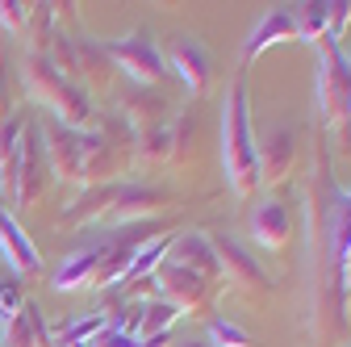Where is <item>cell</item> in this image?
I'll return each instance as SVG.
<instances>
[{"mask_svg": "<svg viewBox=\"0 0 351 347\" xmlns=\"http://www.w3.org/2000/svg\"><path fill=\"white\" fill-rule=\"evenodd\" d=\"M0 255L9 259V268H13V276H42V268H47V259H42V251H38V243L17 226V218L0 205Z\"/></svg>", "mask_w": 351, "mask_h": 347, "instance_id": "9a60e30c", "label": "cell"}, {"mask_svg": "<svg viewBox=\"0 0 351 347\" xmlns=\"http://www.w3.org/2000/svg\"><path fill=\"white\" fill-rule=\"evenodd\" d=\"M351 293V259H347V264H343V297Z\"/></svg>", "mask_w": 351, "mask_h": 347, "instance_id": "1f68e13d", "label": "cell"}, {"mask_svg": "<svg viewBox=\"0 0 351 347\" xmlns=\"http://www.w3.org/2000/svg\"><path fill=\"white\" fill-rule=\"evenodd\" d=\"M101 259H105V243H97V247H84V251L67 255L63 264L55 268V276H51V289H55V293L93 289V280H97V272H101Z\"/></svg>", "mask_w": 351, "mask_h": 347, "instance_id": "ac0fdd59", "label": "cell"}, {"mask_svg": "<svg viewBox=\"0 0 351 347\" xmlns=\"http://www.w3.org/2000/svg\"><path fill=\"white\" fill-rule=\"evenodd\" d=\"M47 59H51V63H55L71 84H80L88 97H93V93H109V88H113L117 67H113V59L105 55L101 38H88V34H63V29L55 25L51 47H47Z\"/></svg>", "mask_w": 351, "mask_h": 347, "instance_id": "8992f818", "label": "cell"}, {"mask_svg": "<svg viewBox=\"0 0 351 347\" xmlns=\"http://www.w3.org/2000/svg\"><path fill=\"white\" fill-rule=\"evenodd\" d=\"M180 322V310L167 306L163 297H147L143 301V318H138V339H155V335H171V326Z\"/></svg>", "mask_w": 351, "mask_h": 347, "instance_id": "cb8c5ba5", "label": "cell"}, {"mask_svg": "<svg viewBox=\"0 0 351 347\" xmlns=\"http://www.w3.org/2000/svg\"><path fill=\"white\" fill-rule=\"evenodd\" d=\"M213 255H217V272H222V289L243 293L247 301H268L276 293V280L268 276V268L230 235H209Z\"/></svg>", "mask_w": 351, "mask_h": 347, "instance_id": "ba28073f", "label": "cell"}, {"mask_svg": "<svg viewBox=\"0 0 351 347\" xmlns=\"http://www.w3.org/2000/svg\"><path fill=\"white\" fill-rule=\"evenodd\" d=\"M171 243H176V230H163V235H155L138 255H134V264L125 268V276H121V285H134V280H147L163 259H167V251H171ZM117 289V285H113Z\"/></svg>", "mask_w": 351, "mask_h": 347, "instance_id": "7402d4cb", "label": "cell"}, {"mask_svg": "<svg viewBox=\"0 0 351 347\" xmlns=\"http://www.w3.org/2000/svg\"><path fill=\"white\" fill-rule=\"evenodd\" d=\"M151 276H155V297H163L167 306H176L180 318L184 314L189 318H209L217 293H222L217 280H209V276H201V272H193L184 264H171V259H163Z\"/></svg>", "mask_w": 351, "mask_h": 347, "instance_id": "52a82bcc", "label": "cell"}, {"mask_svg": "<svg viewBox=\"0 0 351 347\" xmlns=\"http://www.w3.org/2000/svg\"><path fill=\"white\" fill-rule=\"evenodd\" d=\"M38 130H42V151H47L51 180L84 189V130L59 125V121H51V117H42Z\"/></svg>", "mask_w": 351, "mask_h": 347, "instance_id": "8fae6325", "label": "cell"}, {"mask_svg": "<svg viewBox=\"0 0 351 347\" xmlns=\"http://www.w3.org/2000/svg\"><path fill=\"white\" fill-rule=\"evenodd\" d=\"M176 343V335H155V339H138V335H125V331H117V326H105L88 347H171Z\"/></svg>", "mask_w": 351, "mask_h": 347, "instance_id": "4316f807", "label": "cell"}, {"mask_svg": "<svg viewBox=\"0 0 351 347\" xmlns=\"http://www.w3.org/2000/svg\"><path fill=\"white\" fill-rule=\"evenodd\" d=\"M117 101H121V113H125L130 134L151 130V125H167V121L176 117V113H171V101H167L159 88H138V84H130Z\"/></svg>", "mask_w": 351, "mask_h": 347, "instance_id": "2e32d148", "label": "cell"}, {"mask_svg": "<svg viewBox=\"0 0 351 347\" xmlns=\"http://www.w3.org/2000/svg\"><path fill=\"white\" fill-rule=\"evenodd\" d=\"M318 184H322V264L335 289V306L343 310V264L351 259V189H339L330 176V155L318 151Z\"/></svg>", "mask_w": 351, "mask_h": 347, "instance_id": "277c9868", "label": "cell"}, {"mask_svg": "<svg viewBox=\"0 0 351 347\" xmlns=\"http://www.w3.org/2000/svg\"><path fill=\"white\" fill-rule=\"evenodd\" d=\"M180 205L171 189L163 184H143V180H113L97 189H80L75 201L59 213V230H75L88 222H105V226H130V222H151L159 213H171Z\"/></svg>", "mask_w": 351, "mask_h": 347, "instance_id": "6da1fadb", "label": "cell"}, {"mask_svg": "<svg viewBox=\"0 0 351 347\" xmlns=\"http://www.w3.org/2000/svg\"><path fill=\"white\" fill-rule=\"evenodd\" d=\"M222 167L230 193L251 201L259 189V147L251 121V88L243 75L226 88V105H222Z\"/></svg>", "mask_w": 351, "mask_h": 347, "instance_id": "7a4b0ae2", "label": "cell"}, {"mask_svg": "<svg viewBox=\"0 0 351 347\" xmlns=\"http://www.w3.org/2000/svg\"><path fill=\"white\" fill-rule=\"evenodd\" d=\"M347 25H351V0H330V25H326V38L347 47Z\"/></svg>", "mask_w": 351, "mask_h": 347, "instance_id": "4dcf8cb0", "label": "cell"}, {"mask_svg": "<svg viewBox=\"0 0 351 347\" xmlns=\"http://www.w3.org/2000/svg\"><path fill=\"white\" fill-rule=\"evenodd\" d=\"M34 17V5H21V0H0V25H5L13 38H25Z\"/></svg>", "mask_w": 351, "mask_h": 347, "instance_id": "f1b7e54d", "label": "cell"}, {"mask_svg": "<svg viewBox=\"0 0 351 347\" xmlns=\"http://www.w3.org/2000/svg\"><path fill=\"white\" fill-rule=\"evenodd\" d=\"M51 167H47V151H42V130L38 121H25V134H21V151L13 163V180H9V197L21 209H38L51 193Z\"/></svg>", "mask_w": 351, "mask_h": 347, "instance_id": "9c48e42d", "label": "cell"}, {"mask_svg": "<svg viewBox=\"0 0 351 347\" xmlns=\"http://www.w3.org/2000/svg\"><path fill=\"white\" fill-rule=\"evenodd\" d=\"M318 113L322 130L351 155V63L343 55L339 42L318 38Z\"/></svg>", "mask_w": 351, "mask_h": 347, "instance_id": "5b68a950", "label": "cell"}, {"mask_svg": "<svg viewBox=\"0 0 351 347\" xmlns=\"http://www.w3.org/2000/svg\"><path fill=\"white\" fill-rule=\"evenodd\" d=\"M163 63L180 75V84L189 88V97H205L213 88V55H209V47H205L201 38H193V34L171 38Z\"/></svg>", "mask_w": 351, "mask_h": 347, "instance_id": "7c38bea8", "label": "cell"}, {"mask_svg": "<svg viewBox=\"0 0 351 347\" xmlns=\"http://www.w3.org/2000/svg\"><path fill=\"white\" fill-rule=\"evenodd\" d=\"M293 17H297L301 42H318L326 38V25H330V0H301V5H293Z\"/></svg>", "mask_w": 351, "mask_h": 347, "instance_id": "d4e9b609", "label": "cell"}, {"mask_svg": "<svg viewBox=\"0 0 351 347\" xmlns=\"http://www.w3.org/2000/svg\"><path fill=\"white\" fill-rule=\"evenodd\" d=\"M297 167V134L285 125H276L259 147V184H280L293 176Z\"/></svg>", "mask_w": 351, "mask_h": 347, "instance_id": "e0dca14e", "label": "cell"}, {"mask_svg": "<svg viewBox=\"0 0 351 347\" xmlns=\"http://www.w3.org/2000/svg\"><path fill=\"white\" fill-rule=\"evenodd\" d=\"M105 326H109V314L93 310V314H84V318H71V322L55 326L51 331V347H88Z\"/></svg>", "mask_w": 351, "mask_h": 347, "instance_id": "44dd1931", "label": "cell"}, {"mask_svg": "<svg viewBox=\"0 0 351 347\" xmlns=\"http://www.w3.org/2000/svg\"><path fill=\"white\" fill-rule=\"evenodd\" d=\"M347 347H351V343H347Z\"/></svg>", "mask_w": 351, "mask_h": 347, "instance_id": "d6a6232c", "label": "cell"}, {"mask_svg": "<svg viewBox=\"0 0 351 347\" xmlns=\"http://www.w3.org/2000/svg\"><path fill=\"white\" fill-rule=\"evenodd\" d=\"M247 230L263 251H285V243L293 239V209L276 197L259 201L247 209Z\"/></svg>", "mask_w": 351, "mask_h": 347, "instance_id": "5bb4252c", "label": "cell"}, {"mask_svg": "<svg viewBox=\"0 0 351 347\" xmlns=\"http://www.w3.org/2000/svg\"><path fill=\"white\" fill-rule=\"evenodd\" d=\"M25 113H13L0 121V189H9L13 180V163H17V151H21V134H25Z\"/></svg>", "mask_w": 351, "mask_h": 347, "instance_id": "603a6c76", "label": "cell"}, {"mask_svg": "<svg viewBox=\"0 0 351 347\" xmlns=\"http://www.w3.org/2000/svg\"><path fill=\"white\" fill-rule=\"evenodd\" d=\"M0 347H51V326L42 318L38 301L25 297V306L5 322V331H0Z\"/></svg>", "mask_w": 351, "mask_h": 347, "instance_id": "ffe728a7", "label": "cell"}, {"mask_svg": "<svg viewBox=\"0 0 351 347\" xmlns=\"http://www.w3.org/2000/svg\"><path fill=\"white\" fill-rule=\"evenodd\" d=\"M280 42H301V29H297V17H293V5H272L263 13V21L247 34L243 42V67H251L259 55H268Z\"/></svg>", "mask_w": 351, "mask_h": 347, "instance_id": "4fadbf2b", "label": "cell"}, {"mask_svg": "<svg viewBox=\"0 0 351 347\" xmlns=\"http://www.w3.org/2000/svg\"><path fill=\"white\" fill-rule=\"evenodd\" d=\"M21 88L34 105H42V113L51 121L71 125V130H93V121H97L93 97L80 84H71L47 55H38V51L21 55Z\"/></svg>", "mask_w": 351, "mask_h": 347, "instance_id": "3957f363", "label": "cell"}, {"mask_svg": "<svg viewBox=\"0 0 351 347\" xmlns=\"http://www.w3.org/2000/svg\"><path fill=\"white\" fill-rule=\"evenodd\" d=\"M167 259H171V264H184V268H193V272H201V276H209V280L222 285V272H217V255H213V243H209L205 230H184V235H176Z\"/></svg>", "mask_w": 351, "mask_h": 347, "instance_id": "d6986e66", "label": "cell"}, {"mask_svg": "<svg viewBox=\"0 0 351 347\" xmlns=\"http://www.w3.org/2000/svg\"><path fill=\"white\" fill-rule=\"evenodd\" d=\"M105 55L113 59L117 71L130 75V84H138V88H155V84L167 75V63H163V51L151 29H130L125 38H113V42H101Z\"/></svg>", "mask_w": 351, "mask_h": 347, "instance_id": "30bf717a", "label": "cell"}, {"mask_svg": "<svg viewBox=\"0 0 351 347\" xmlns=\"http://www.w3.org/2000/svg\"><path fill=\"white\" fill-rule=\"evenodd\" d=\"M13 105H17V75L9 63V47H0V121L17 113Z\"/></svg>", "mask_w": 351, "mask_h": 347, "instance_id": "83f0119b", "label": "cell"}, {"mask_svg": "<svg viewBox=\"0 0 351 347\" xmlns=\"http://www.w3.org/2000/svg\"><path fill=\"white\" fill-rule=\"evenodd\" d=\"M205 343L209 347H255V339L230 318H205Z\"/></svg>", "mask_w": 351, "mask_h": 347, "instance_id": "484cf974", "label": "cell"}, {"mask_svg": "<svg viewBox=\"0 0 351 347\" xmlns=\"http://www.w3.org/2000/svg\"><path fill=\"white\" fill-rule=\"evenodd\" d=\"M21 306H25V297H21V276H0V326H5Z\"/></svg>", "mask_w": 351, "mask_h": 347, "instance_id": "f546056e", "label": "cell"}]
</instances>
